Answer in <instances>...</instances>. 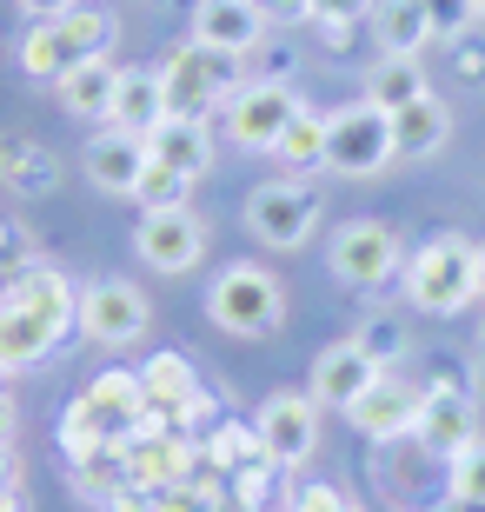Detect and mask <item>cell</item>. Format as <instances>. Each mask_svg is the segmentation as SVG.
<instances>
[{
    "mask_svg": "<svg viewBox=\"0 0 485 512\" xmlns=\"http://www.w3.org/2000/svg\"><path fill=\"white\" fill-rule=\"evenodd\" d=\"M7 153H14V140H7V133H0V167H7Z\"/></svg>",
    "mask_w": 485,
    "mask_h": 512,
    "instance_id": "46",
    "label": "cell"
},
{
    "mask_svg": "<svg viewBox=\"0 0 485 512\" xmlns=\"http://www.w3.org/2000/svg\"><path fill=\"white\" fill-rule=\"evenodd\" d=\"M0 512H27V499H20V493H0Z\"/></svg>",
    "mask_w": 485,
    "mask_h": 512,
    "instance_id": "45",
    "label": "cell"
},
{
    "mask_svg": "<svg viewBox=\"0 0 485 512\" xmlns=\"http://www.w3.org/2000/svg\"><path fill=\"white\" fill-rule=\"evenodd\" d=\"M253 80H273V87H293V74H299V54L293 47H280V40H273V47H253Z\"/></svg>",
    "mask_w": 485,
    "mask_h": 512,
    "instance_id": "36",
    "label": "cell"
},
{
    "mask_svg": "<svg viewBox=\"0 0 485 512\" xmlns=\"http://www.w3.org/2000/svg\"><path fill=\"white\" fill-rule=\"evenodd\" d=\"M113 14L107 7H67L60 20H34L27 34H20V74L27 80H60L74 74L80 60H94L113 47Z\"/></svg>",
    "mask_w": 485,
    "mask_h": 512,
    "instance_id": "3",
    "label": "cell"
},
{
    "mask_svg": "<svg viewBox=\"0 0 485 512\" xmlns=\"http://www.w3.org/2000/svg\"><path fill=\"white\" fill-rule=\"evenodd\" d=\"M253 7H266V0H253Z\"/></svg>",
    "mask_w": 485,
    "mask_h": 512,
    "instance_id": "51",
    "label": "cell"
},
{
    "mask_svg": "<svg viewBox=\"0 0 485 512\" xmlns=\"http://www.w3.org/2000/svg\"><path fill=\"white\" fill-rule=\"evenodd\" d=\"M419 439H426L439 459H459L472 439H479V399L426 393V413H419Z\"/></svg>",
    "mask_w": 485,
    "mask_h": 512,
    "instance_id": "22",
    "label": "cell"
},
{
    "mask_svg": "<svg viewBox=\"0 0 485 512\" xmlns=\"http://www.w3.org/2000/svg\"><path fill=\"white\" fill-rule=\"evenodd\" d=\"M187 193H193V180L187 173H173V167H160V160H147V173H140V187H133V200L140 207H187Z\"/></svg>",
    "mask_w": 485,
    "mask_h": 512,
    "instance_id": "32",
    "label": "cell"
},
{
    "mask_svg": "<svg viewBox=\"0 0 485 512\" xmlns=\"http://www.w3.org/2000/svg\"><path fill=\"white\" fill-rule=\"evenodd\" d=\"M0 493H20V453L0 446Z\"/></svg>",
    "mask_w": 485,
    "mask_h": 512,
    "instance_id": "44",
    "label": "cell"
},
{
    "mask_svg": "<svg viewBox=\"0 0 485 512\" xmlns=\"http://www.w3.org/2000/svg\"><path fill=\"white\" fill-rule=\"evenodd\" d=\"M14 433H20V406L14 393H0V446H14Z\"/></svg>",
    "mask_w": 485,
    "mask_h": 512,
    "instance_id": "43",
    "label": "cell"
},
{
    "mask_svg": "<svg viewBox=\"0 0 485 512\" xmlns=\"http://www.w3.org/2000/svg\"><path fill=\"white\" fill-rule=\"evenodd\" d=\"M419 393H459V399H479V380L459 353H426V386Z\"/></svg>",
    "mask_w": 485,
    "mask_h": 512,
    "instance_id": "33",
    "label": "cell"
},
{
    "mask_svg": "<svg viewBox=\"0 0 485 512\" xmlns=\"http://www.w3.org/2000/svg\"><path fill=\"white\" fill-rule=\"evenodd\" d=\"M446 140H452V107L439 94H419L392 114V147H399V160H439Z\"/></svg>",
    "mask_w": 485,
    "mask_h": 512,
    "instance_id": "20",
    "label": "cell"
},
{
    "mask_svg": "<svg viewBox=\"0 0 485 512\" xmlns=\"http://www.w3.org/2000/svg\"><path fill=\"white\" fill-rule=\"evenodd\" d=\"M379 0H313V27L319 20H373Z\"/></svg>",
    "mask_w": 485,
    "mask_h": 512,
    "instance_id": "39",
    "label": "cell"
},
{
    "mask_svg": "<svg viewBox=\"0 0 485 512\" xmlns=\"http://www.w3.org/2000/svg\"><path fill=\"white\" fill-rule=\"evenodd\" d=\"M353 346L366 353L373 366H399L412 353V326H406V313H392V306H373L366 320L353 326Z\"/></svg>",
    "mask_w": 485,
    "mask_h": 512,
    "instance_id": "27",
    "label": "cell"
},
{
    "mask_svg": "<svg viewBox=\"0 0 485 512\" xmlns=\"http://www.w3.org/2000/svg\"><path fill=\"white\" fill-rule=\"evenodd\" d=\"M193 40L246 60L266 40V14L253 7V0H200V7H193Z\"/></svg>",
    "mask_w": 485,
    "mask_h": 512,
    "instance_id": "18",
    "label": "cell"
},
{
    "mask_svg": "<svg viewBox=\"0 0 485 512\" xmlns=\"http://www.w3.org/2000/svg\"><path fill=\"white\" fill-rule=\"evenodd\" d=\"M419 94H432L419 54H379L373 60V74H366V100H373V107L399 114V107H406V100H419Z\"/></svg>",
    "mask_w": 485,
    "mask_h": 512,
    "instance_id": "25",
    "label": "cell"
},
{
    "mask_svg": "<svg viewBox=\"0 0 485 512\" xmlns=\"http://www.w3.org/2000/svg\"><path fill=\"white\" fill-rule=\"evenodd\" d=\"M273 160H280L286 173H319V167H326V114H313V107H306V114L280 133Z\"/></svg>",
    "mask_w": 485,
    "mask_h": 512,
    "instance_id": "29",
    "label": "cell"
},
{
    "mask_svg": "<svg viewBox=\"0 0 485 512\" xmlns=\"http://www.w3.org/2000/svg\"><path fill=\"white\" fill-rule=\"evenodd\" d=\"M419 413H426V393H419V386H406V380H379L373 393L359 399L353 406V426L366 439H373V446H386V439H406V433H419Z\"/></svg>",
    "mask_w": 485,
    "mask_h": 512,
    "instance_id": "17",
    "label": "cell"
},
{
    "mask_svg": "<svg viewBox=\"0 0 485 512\" xmlns=\"http://www.w3.org/2000/svg\"><path fill=\"white\" fill-rule=\"evenodd\" d=\"M246 87V60L240 54H220V47H206V40H187V47H173V60L160 67V94H167V114L173 120H206L213 107Z\"/></svg>",
    "mask_w": 485,
    "mask_h": 512,
    "instance_id": "4",
    "label": "cell"
},
{
    "mask_svg": "<svg viewBox=\"0 0 485 512\" xmlns=\"http://www.w3.org/2000/svg\"><path fill=\"white\" fill-rule=\"evenodd\" d=\"M140 386H147V426H140V433H160V426H173V419H180L193 399L206 393L187 353H153V360L140 366Z\"/></svg>",
    "mask_w": 485,
    "mask_h": 512,
    "instance_id": "16",
    "label": "cell"
},
{
    "mask_svg": "<svg viewBox=\"0 0 485 512\" xmlns=\"http://www.w3.org/2000/svg\"><path fill=\"white\" fill-rule=\"evenodd\" d=\"M147 153L160 160V167L187 173V180H200V173H213V133H206V120H160V127L147 133Z\"/></svg>",
    "mask_w": 485,
    "mask_h": 512,
    "instance_id": "23",
    "label": "cell"
},
{
    "mask_svg": "<svg viewBox=\"0 0 485 512\" xmlns=\"http://www.w3.org/2000/svg\"><path fill=\"white\" fill-rule=\"evenodd\" d=\"M373 34H379L386 54H419V47L432 40V20H426L419 0H379L373 7Z\"/></svg>",
    "mask_w": 485,
    "mask_h": 512,
    "instance_id": "28",
    "label": "cell"
},
{
    "mask_svg": "<svg viewBox=\"0 0 485 512\" xmlns=\"http://www.w3.org/2000/svg\"><path fill=\"white\" fill-rule=\"evenodd\" d=\"M446 60H452V80H459V87H485V34L446 40Z\"/></svg>",
    "mask_w": 485,
    "mask_h": 512,
    "instance_id": "35",
    "label": "cell"
},
{
    "mask_svg": "<svg viewBox=\"0 0 485 512\" xmlns=\"http://www.w3.org/2000/svg\"><path fill=\"white\" fill-rule=\"evenodd\" d=\"M479 20H485V0H479Z\"/></svg>",
    "mask_w": 485,
    "mask_h": 512,
    "instance_id": "50",
    "label": "cell"
},
{
    "mask_svg": "<svg viewBox=\"0 0 485 512\" xmlns=\"http://www.w3.org/2000/svg\"><path fill=\"white\" fill-rule=\"evenodd\" d=\"M452 506L485 512V433L472 439L459 459H452Z\"/></svg>",
    "mask_w": 485,
    "mask_h": 512,
    "instance_id": "30",
    "label": "cell"
},
{
    "mask_svg": "<svg viewBox=\"0 0 485 512\" xmlns=\"http://www.w3.org/2000/svg\"><path fill=\"white\" fill-rule=\"evenodd\" d=\"M399 286L412 313H466L479 300V247L466 233H432L419 253H406Z\"/></svg>",
    "mask_w": 485,
    "mask_h": 512,
    "instance_id": "2",
    "label": "cell"
},
{
    "mask_svg": "<svg viewBox=\"0 0 485 512\" xmlns=\"http://www.w3.org/2000/svg\"><path fill=\"white\" fill-rule=\"evenodd\" d=\"M27 260H34V240L20 233V220L0 213V273H14V266H27Z\"/></svg>",
    "mask_w": 485,
    "mask_h": 512,
    "instance_id": "38",
    "label": "cell"
},
{
    "mask_svg": "<svg viewBox=\"0 0 485 512\" xmlns=\"http://www.w3.org/2000/svg\"><path fill=\"white\" fill-rule=\"evenodd\" d=\"M74 326L87 333L94 346H140L147 340V326H153V306L147 293L133 280H87L80 286V306H74Z\"/></svg>",
    "mask_w": 485,
    "mask_h": 512,
    "instance_id": "10",
    "label": "cell"
},
{
    "mask_svg": "<svg viewBox=\"0 0 485 512\" xmlns=\"http://www.w3.org/2000/svg\"><path fill=\"white\" fill-rule=\"evenodd\" d=\"M319 227V193L299 180V173H286V180H266V187L246 193V233L260 240V247H306Z\"/></svg>",
    "mask_w": 485,
    "mask_h": 512,
    "instance_id": "9",
    "label": "cell"
},
{
    "mask_svg": "<svg viewBox=\"0 0 485 512\" xmlns=\"http://www.w3.org/2000/svg\"><path fill=\"white\" fill-rule=\"evenodd\" d=\"M14 7H20L27 20H60L67 7H80V0H14Z\"/></svg>",
    "mask_w": 485,
    "mask_h": 512,
    "instance_id": "42",
    "label": "cell"
},
{
    "mask_svg": "<svg viewBox=\"0 0 485 512\" xmlns=\"http://www.w3.org/2000/svg\"><path fill=\"white\" fill-rule=\"evenodd\" d=\"M0 187L14 193V200H40V193H54V187H60L54 147H40V140H14L7 167H0Z\"/></svg>",
    "mask_w": 485,
    "mask_h": 512,
    "instance_id": "26",
    "label": "cell"
},
{
    "mask_svg": "<svg viewBox=\"0 0 485 512\" xmlns=\"http://www.w3.org/2000/svg\"><path fill=\"white\" fill-rule=\"evenodd\" d=\"M479 300H485V247H479Z\"/></svg>",
    "mask_w": 485,
    "mask_h": 512,
    "instance_id": "47",
    "label": "cell"
},
{
    "mask_svg": "<svg viewBox=\"0 0 485 512\" xmlns=\"http://www.w3.org/2000/svg\"><path fill=\"white\" fill-rule=\"evenodd\" d=\"M479 353H485V326H479Z\"/></svg>",
    "mask_w": 485,
    "mask_h": 512,
    "instance_id": "48",
    "label": "cell"
},
{
    "mask_svg": "<svg viewBox=\"0 0 485 512\" xmlns=\"http://www.w3.org/2000/svg\"><path fill=\"white\" fill-rule=\"evenodd\" d=\"M147 140H133V133H94L87 140V180H94L100 193H127L133 200V187H140V173H147Z\"/></svg>",
    "mask_w": 485,
    "mask_h": 512,
    "instance_id": "21",
    "label": "cell"
},
{
    "mask_svg": "<svg viewBox=\"0 0 485 512\" xmlns=\"http://www.w3.org/2000/svg\"><path fill=\"white\" fill-rule=\"evenodd\" d=\"M260 14H266V27H306L313 20V0H266Z\"/></svg>",
    "mask_w": 485,
    "mask_h": 512,
    "instance_id": "40",
    "label": "cell"
},
{
    "mask_svg": "<svg viewBox=\"0 0 485 512\" xmlns=\"http://www.w3.org/2000/svg\"><path fill=\"white\" fill-rule=\"evenodd\" d=\"M133 253L153 266V273H193L206 253V220L187 207H153L140 213V227H133Z\"/></svg>",
    "mask_w": 485,
    "mask_h": 512,
    "instance_id": "12",
    "label": "cell"
},
{
    "mask_svg": "<svg viewBox=\"0 0 485 512\" xmlns=\"http://www.w3.org/2000/svg\"><path fill=\"white\" fill-rule=\"evenodd\" d=\"M286 512H359V506H353L346 493H339V486H326V479H306V486L293 493V506H286Z\"/></svg>",
    "mask_w": 485,
    "mask_h": 512,
    "instance_id": "37",
    "label": "cell"
},
{
    "mask_svg": "<svg viewBox=\"0 0 485 512\" xmlns=\"http://www.w3.org/2000/svg\"><path fill=\"white\" fill-rule=\"evenodd\" d=\"M80 406L94 413L107 446H127V439H140V426H147V386H140L133 366H107V373L80 393Z\"/></svg>",
    "mask_w": 485,
    "mask_h": 512,
    "instance_id": "14",
    "label": "cell"
},
{
    "mask_svg": "<svg viewBox=\"0 0 485 512\" xmlns=\"http://www.w3.org/2000/svg\"><path fill=\"white\" fill-rule=\"evenodd\" d=\"M60 87V107L67 114H80V120H107V107H113V87H120V67H113L107 54H94V60H80L74 74H60L54 80Z\"/></svg>",
    "mask_w": 485,
    "mask_h": 512,
    "instance_id": "24",
    "label": "cell"
},
{
    "mask_svg": "<svg viewBox=\"0 0 485 512\" xmlns=\"http://www.w3.org/2000/svg\"><path fill=\"white\" fill-rule=\"evenodd\" d=\"M206 313H213V326L233 333V340H266V333H280V320H286V286H280V273L240 260L213 280Z\"/></svg>",
    "mask_w": 485,
    "mask_h": 512,
    "instance_id": "5",
    "label": "cell"
},
{
    "mask_svg": "<svg viewBox=\"0 0 485 512\" xmlns=\"http://www.w3.org/2000/svg\"><path fill=\"white\" fill-rule=\"evenodd\" d=\"M392 160H399V147H392V114L386 107L359 100L346 114H326V173H339V180H373Z\"/></svg>",
    "mask_w": 485,
    "mask_h": 512,
    "instance_id": "7",
    "label": "cell"
},
{
    "mask_svg": "<svg viewBox=\"0 0 485 512\" xmlns=\"http://www.w3.org/2000/svg\"><path fill=\"white\" fill-rule=\"evenodd\" d=\"M167 120V94H160V67H120V87H113V107H107V127L113 133H133L147 140L153 127Z\"/></svg>",
    "mask_w": 485,
    "mask_h": 512,
    "instance_id": "19",
    "label": "cell"
},
{
    "mask_svg": "<svg viewBox=\"0 0 485 512\" xmlns=\"http://www.w3.org/2000/svg\"><path fill=\"white\" fill-rule=\"evenodd\" d=\"M432 20V40H459L472 34V20H479V0H419Z\"/></svg>",
    "mask_w": 485,
    "mask_h": 512,
    "instance_id": "34",
    "label": "cell"
},
{
    "mask_svg": "<svg viewBox=\"0 0 485 512\" xmlns=\"http://www.w3.org/2000/svg\"><path fill=\"white\" fill-rule=\"evenodd\" d=\"M299 114H306L299 87H273V80H246L240 94L220 107L226 140H233V147H246V153H273V147H280V133L293 127Z\"/></svg>",
    "mask_w": 485,
    "mask_h": 512,
    "instance_id": "11",
    "label": "cell"
},
{
    "mask_svg": "<svg viewBox=\"0 0 485 512\" xmlns=\"http://www.w3.org/2000/svg\"><path fill=\"white\" fill-rule=\"evenodd\" d=\"M253 426H260V446L273 466H306L319 453V399L313 393H273L253 413Z\"/></svg>",
    "mask_w": 485,
    "mask_h": 512,
    "instance_id": "13",
    "label": "cell"
},
{
    "mask_svg": "<svg viewBox=\"0 0 485 512\" xmlns=\"http://www.w3.org/2000/svg\"><path fill=\"white\" fill-rule=\"evenodd\" d=\"M153 512H220V479H206L200 466H193V479L153 493Z\"/></svg>",
    "mask_w": 485,
    "mask_h": 512,
    "instance_id": "31",
    "label": "cell"
},
{
    "mask_svg": "<svg viewBox=\"0 0 485 512\" xmlns=\"http://www.w3.org/2000/svg\"><path fill=\"white\" fill-rule=\"evenodd\" d=\"M359 27H366V20H319L326 54H353V47H359Z\"/></svg>",
    "mask_w": 485,
    "mask_h": 512,
    "instance_id": "41",
    "label": "cell"
},
{
    "mask_svg": "<svg viewBox=\"0 0 485 512\" xmlns=\"http://www.w3.org/2000/svg\"><path fill=\"white\" fill-rule=\"evenodd\" d=\"M0 393H7V373H0Z\"/></svg>",
    "mask_w": 485,
    "mask_h": 512,
    "instance_id": "49",
    "label": "cell"
},
{
    "mask_svg": "<svg viewBox=\"0 0 485 512\" xmlns=\"http://www.w3.org/2000/svg\"><path fill=\"white\" fill-rule=\"evenodd\" d=\"M80 306V286L60 273V266H14L7 286H0V373H27L67 340Z\"/></svg>",
    "mask_w": 485,
    "mask_h": 512,
    "instance_id": "1",
    "label": "cell"
},
{
    "mask_svg": "<svg viewBox=\"0 0 485 512\" xmlns=\"http://www.w3.org/2000/svg\"><path fill=\"white\" fill-rule=\"evenodd\" d=\"M379 486L399 512H439L452 506V459H439L419 433L379 446Z\"/></svg>",
    "mask_w": 485,
    "mask_h": 512,
    "instance_id": "6",
    "label": "cell"
},
{
    "mask_svg": "<svg viewBox=\"0 0 485 512\" xmlns=\"http://www.w3.org/2000/svg\"><path fill=\"white\" fill-rule=\"evenodd\" d=\"M326 260H333V280L353 286V293H379V286H392L406 273V247H399V233L386 220H346L333 233Z\"/></svg>",
    "mask_w": 485,
    "mask_h": 512,
    "instance_id": "8",
    "label": "cell"
},
{
    "mask_svg": "<svg viewBox=\"0 0 485 512\" xmlns=\"http://www.w3.org/2000/svg\"><path fill=\"white\" fill-rule=\"evenodd\" d=\"M379 380H386V366H373L353 340L326 346V353L313 360V399H319V406H339V413H353Z\"/></svg>",
    "mask_w": 485,
    "mask_h": 512,
    "instance_id": "15",
    "label": "cell"
}]
</instances>
